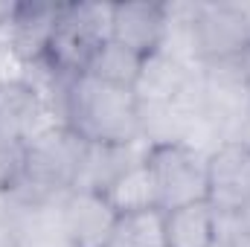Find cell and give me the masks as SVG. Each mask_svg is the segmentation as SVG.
Wrapping results in <instances>:
<instances>
[{
	"label": "cell",
	"mask_w": 250,
	"mask_h": 247,
	"mask_svg": "<svg viewBox=\"0 0 250 247\" xmlns=\"http://www.w3.org/2000/svg\"><path fill=\"white\" fill-rule=\"evenodd\" d=\"M62 111L64 128H70L87 145H134L143 140L140 102L131 87L79 73L64 82Z\"/></svg>",
	"instance_id": "cell-1"
},
{
	"label": "cell",
	"mask_w": 250,
	"mask_h": 247,
	"mask_svg": "<svg viewBox=\"0 0 250 247\" xmlns=\"http://www.w3.org/2000/svg\"><path fill=\"white\" fill-rule=\"evenodd\" d=\"M84 157H87V143L82 137H76L64 125L50 128L23 145L21 169L12 186H18L26 195V204L64 198L67 192L76 189Z\"/></svg>",
	"instance_id": "cell-2"
},
{
	"label": "cell",
	"mask_w": 250,
	"mask_h": 247,
	"mask_svg": "<svg viewBox=\"0 0 250 247\" xmlns=\"http://www.w3.org/2000/svg\"><path fill=\"white\" fill-rule=\"evenodd\" d=\"M114 3H59L41 62L62 79L84 73L90 56L111 38Z\"/></svg>",
	"instance_id": "cell-3"
},
{
	"label": "cell",
	"mask_w": 250,
	"mask_h": 247,
	"mask_svg": "<svg viewBox=\"0 0 250 247\" xmlns=\"http://www.w3.org/2000/svg\"><path fill=\"white\" fill-rule=\"evenodd\" d=\"M207 157L209 151L189 143H154L146 163L157 184V204L163 212L207 201Z\"/></svg>",
	"instance_id": "cell-4"
},
{
	"label": "cell",
	"mask_w": 250,
	"mask_h": 247,
	"mask_svg": "<svg viewBox=\"0 0 250 247\" xmlns=\"http://www.w3.org/2000/svg\"><path fill=\"white\" fill-rule=\"evenodd\" d=\"M192 38L201 64L242 59L250 50L236 3H192Z\"/></svg>",
	"instance_id": "cell-5"
},
{
	"label": "cell",
	"mask_w": 250,
	"mask_h": 247,
	"mask_svg": "<svg viewBox=\"0 0 250 247\" xmlns=\"http://www.w3.org/2000/svg\"><path fill=\"white\" fill-rule=\"evenodd\" d=\"M47 102L29 82H3L0 84V148L23 151L38 134L50 131Z\"/></svg>",
	"instance_id": "cell-6"
},
{
	"label": "cell",
	"mask_w": 250,
	"mask_h": 247,
	"mask_svg": "<svg viewBox=\"0 0 250 247\" xmlns=\"http://www.w3.org/2000/svg\"><path fill=\"white\" fill-rule=\"evenodd\" d=\"M250 201V145L224 143L207 157V204L236 212Z\"/></svg>",
	"instance_id": "cell-7"
},
{
	"label": "cell",
	"mask_w": 250,
	"mask_h": 247,
	"mask_svg": "<svg viewBox=\"0 0 250 247\" xmlns=\"http://www.w3.org/2000/svg\"><path fill=\"white\" fill-rule=\"evenodd\" d=\"M111 38L140 59L154 56L166 38V3H114Z\"/></svg>",
	"instance_id": "cell-8"
},
{
	"label": "cell",
	"mask_w": 250,
	"mask_h": 247,
	"mask_svg": "<svg viewBox=\"0 0 250 247\" xmlns=\"http://www.w3.org/2000/svg\"><path fill=\"white\" fill-rule=\"evenodd\" d=\"M62 215L73 247H105L117 221V212L108 206V201L87 189H73L64 195Z\"/></svg>",
	"instance_id": "cell-9"
},
{
	"label": "cell",
	"mask_w": 250,
	"mask_h": 247,
	"mask_svg": "<svg viewBox=\"0 0 250 247\" xmlns=\"http://www.w3.org/2000/svg\"><path fill=\"white\" fill-rule=\"evenodd\" d=\"M59 6V3H56ZM53 3H15L12 18L6 23L9 44L23 62H41L47 53V41L56 21Z\"/></svg>",
	"instance_id": "cell-10"
},
{
	"label": "cell",
	"mask_w": 250,
	"mask_h": 247,
	"mask_svg": "<svg viewBox=\"0 0 250 247\" xmlns=\"http://www.w3.org/2000/svg\"><path fill=\"white\" fill-rule=\"evenodd\" d=\"M12 247H73L62 215V198L26 204L12 224Z\"/></svg>",
	"instance_id": "cell-11"
},
{
	"label": "cell",
	"mask_w": 250,
	"mask_h": 247,
	"mask_svg": "<svg viewBox=\"0 0 250 247\" xmlns=\"http://www.w3.org/2000/svg\"><path fill=\"white\" fill-rule=\"evenodd\" d=\"M99 195L108 201V206L117 215L160 209V204H157V184H154V175H151V166L146 163V157L137 160L134 166H128L123 175H117Z\"/></svg>",
	"instance_id": "cell-12"
},
{
	"label": "cell",
	"mask_w": 250,
	"mask_h": 247,
	"mask_svg": "<svg viewBox=\"0 0 250 247\" xmlns=\"http://www.w3.org/2000/svg\"><path fill=\"white\" fill-rule=\"evenodd\" d=\"M163 242L166 247H209L215 242L212 206L204 201L163 212Z\"/></svg>",
	"instance_id": "cell-13"
},
{
	"label": "cell",
	"mask_w": 250,
	"mask_h": 247,
	"mask_svg": "<svg viewBox=\"0 0 250 247\" xmlns=\"http://www.w3.org/2000/svg\"><path fill=\"white\" fill-rule=\"evenodd\" d=\"M143 70V59L137 53H131L128 47L117 44L114 38H108L84 67V76H93L99 82H108V84H120V87H131L137 84V76Z\"/></svg>",
	"instance_id": "cell-14"
},
{
	"label": "cell",
	"mask_w": 250,
	"mask_h": 247,
	"mask_svg": "<svg viewBox=\"0 0 250 247\" xmlns=\"http://www.w3.org/2000/svg\"><path fill=\"white\" fill-rule=\"evenodd\" d=\"M105 247H166V242H163V209L117 215Z\"/></svg>",
	"instance_id": "cell-15"
},
{
	"label": "cell",
	"mask_w": 250,
	"mask_h": 247,
	"mask_svg": "<svg viewBox=\"0 0 250 247\" xmlns=\"http://www.w3.org/2000/svg\"><path fill=\"white\" fill-rule=\"evenodd\" d=\"M236 215H239V224H242V236H250V201L242 209H236Z\"/></svg>",
	"instance_id": "cell-16"
},
{
	"label": "cell",
	"mask_w": 250,
	"mask_h": 247,
	"mask_svg": "<svg viewBox=\"0 0 250 247\" xmlns=\"http://www.w3.org/2000/svg\"><path fill=\"white\" fill-rule=\"evenodd\" d=\"M239 6V15L245 21V29H248V47H250V3H236Z\"/></svg>",
	"instance_id": "cell-17"
},
{
	"label": "cell",
	"mask_w": 250,
	"mask_h": 247,
	"mask_svg": "<svg viewBox=\"0 0 250 247\" xmlns=\"http://www.w3.org/2000/svg\"><path fill=\"white\" fill-rule=\"evenodd\" d=\"M233 247H250V236H242V239H239Z\"/></svg>",
	"instance_id": "cell-18"
},
{
	"label": "cell",
	"mask_w": 250,
	"mask_h": 247,
	"mask_svg": "<svg viewBox=\"0 0 250 247\" xmlns=\"http://www.w3.org/2000/svg\"><path fill=\"white\" fill-rule=\"evenodd\" d=\"M209 247H233V245H227V242H212Z\"/></svg>",
	"instance_id": "cell-19"
},
{
	"label": "cell",
	"mask_w": 250,
	"mask_h": 247,
	"mask_svg": "<svg viewBox=\"0 0 250 247\" xmlns=\"http://www.w3.org/2000/svg\"><path fill=\"white\" fill-rule=\"evenodd\" d=\"M0 84H3V79H0Z\"/></svg>",
	"instance_id": "cell-20"
}]
</instances>
